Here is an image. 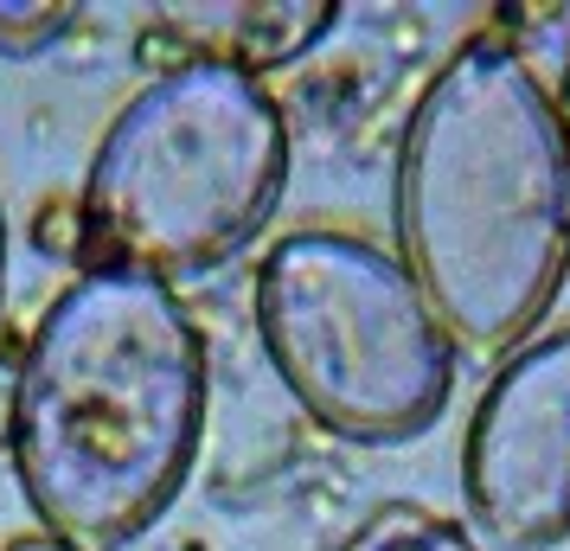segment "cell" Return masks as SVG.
Wrapping results in <instances>:
<instances>
[{"mask_svg": "<svg viewBox=\"0 0 570 551\" xmlns=\"http://www.w3.org/2000/svg\"><path fill=\"white\" fill-rule=\"evenodd\" d=\"M7 551H71V545H58V539H20V545H7Z\"/></svg>", "mask_w": 570, "mask_h": 551, "instance_id": "9c48e42d", "label": "cell"}, {"mask_svg": "<svg viewBox=\"0 0 570 551\" xmlns=\"http://www.w3.org/2000/svg\"><path fill=\"white\" fill-rule=\"evenodd\" d=\"M340 7L327 0H288V7H160L155 27L180 46V65H225L244 78H263L269 65L308 52L321 32L334 27Z\"/></svg>", "mask_w": 570, "mask_h": 551, "instance_id": "8992f818", "label": "cell"}, {"mask_svg": "<svg viewBox=\"0 0 570 551\" xmlns=\"http://www.w3.org/2000/svg\"><path fill=\"white\" fill-rule=\"evenodd\" d=\"M13 474L46 539L122 551L180 500L206 436V341L155 276L83 269L13 378Z\"/></svg>", "mask_w": 570, "mask_h": 551, "instance_id": "6da1fadb", "label": "cell"}, {"mask_svg": "<svg viewBox=\"0 0 570 551\" xmlns=\"http://www.w3.org/2000/svg\"><path fill=\"white\" fill-rule=\"evenodd\" d=\"M468 513L507 551L570 539V327L500 360L462 443Z\"/></svg>", "mask_w": 570, "mask_h": 551, "instance_id": "5b68a950", "label": "cell"}, {"mask_svg": "<svg viewBox=\"0 0 570 551\" xmlns=\"http://www.w3.org/2000/svg\"><path fill=\"white\" fill-rule=\"evenodd\" d=\"M257 334L288 397L346 443L430 430L455 385V341L411 269L353 232H288L269 244Z\"/></svg>", "mask_w": 570, "mask_h": 551, "instance_id": "277c9868", "label": "cell"}, {"mask_svg": "<svg viewBox=\"0 0 570 551\" xmlns=\"http://www.w3.org/2000/svg\"><path fill=\"white\" fill-rule=\"evenodd\" d=\"M71 20V7H0V46L7 52H39L52 46Z\"/></svg>", "mask_w": 570, "mask_h": 551, "instance_id": "52a82bcc", "label": "cell"}, {"mask_svg": "<svg viewBox=\"0 0 570 551\" xmlns=\"http://www.w3.org/2000/svg\"><path fill=\"white\" fill-rule=\"evenodd\" d=\"M558 116H564V141H570V58H564V83H558Z\"/></svg>", "mask_w": 570, "mask_h": 551, "instance_id": "ba28073f", "label": "cell"}, {"mask_svg": "<svg viewBox=\"0 0 570 551\" xmlns=\"http://www.w3.org/2000/svg\"><path fill=\"white\" fill-rule=\"evenodd\" d=\"M397 263L455 353H519L564 289V116L539 71L500 39L462 46L404 122Z\"/></svg>", "mask_w": 570, "mask_h": 551, "instance_id": "7a4b0ae2", "label": "cell"}, {"mask_svg": "<svg viewBox=\"0 0 570 551\" xmlns=\"http://www.w3.org/2000/svg\"><path fill=\"white\" fill-rule=\"evenodd\" d=\"M288 180L276 97L225 65H167L90 155L83 225L104 269L180 283L232 263Z\"/></svg>", "mask_w": 570, "mask_h": 551, "instance_id": "3957f363", "label": "cell"}, {"mask_svg": "<svg viewBox=\"0 0 570 551\" xmlns=\"http://www.w3.org/2000/svg\"><path fill=\"white\" fill-rule=\"evenodd\" d=\"M0 269H7V218H0Z\"/></svg>", "mask_w": 570, "mask_h": 551, "instance_id": "30bf717a", "label": "cell"}]
</instances>
